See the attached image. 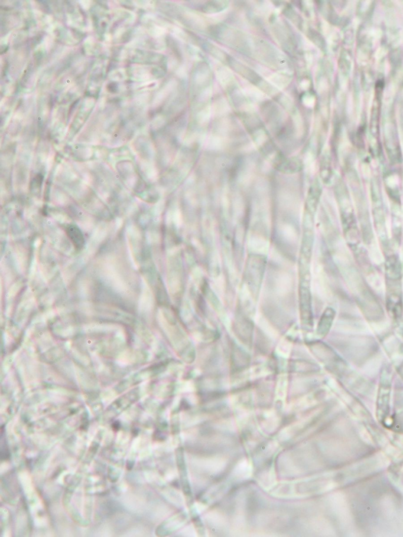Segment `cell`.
I'll use <instances>...</instances> for the list:
<instances>
[{"mask_svg":"<svg viewBox=\"0 0 403 537\" xmlns=\"http://www.w3.org/2000/svg\"><path fill=\"white\" fill-rule=\"evenodd\" d=\"M320 196H321V187L318 182H315L309 189L307 201H306V207H307L308 212L309 214H314L316 207L318 205Z\"/></svg>","mask_w":403,"mask_h":537,"instance_id":"1","label":"cell"},{"mask_svg":"<svg viewBox=\"0 0 403 537\" xmlns=\"http://www.w3.org/2000/svg\"><path fill=\"white\" fill-rule=\"evenodd\" d=\"M67 233L68 235L72 240V242L74 243L76 248L77 247H82V244L84 243V238L82 233L79 228H76V226H69L68 228Z\"/></svg>","mask_w":403,"mask_h":537,"instance_id":"2","label":"cell"}]
</instances>
